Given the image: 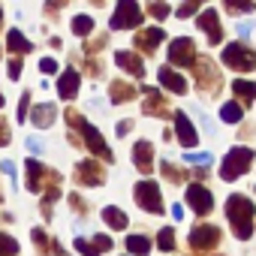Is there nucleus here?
<instances>
[{"instance_id": "35", "label": "nucleus", "mask_w": 256, "mask_h": 256, "mask_svg": "<svg viewBox=\"0 0 256 256\" xmlns=\"http://www.w3.org/2000/svg\"><path fill=\"white\" fill-rule=\"evenodd\" d=\"M148 12H151L154 18H166V16H169V6H166V4H151Z\"/></svg>"}, {"instance_id": "23", "label": "nucleus", "mask_w": 256, "mask_h": 256, "mask_svg": "<svg viewBox=\"0 0 256 256\" xmlns=\"http://www.w3.org/2000/svg\"><path fill=\"white\" fill-rule=\"evenodd\" d=\"M126 250H130V256H148L151 253V241L145 235H130L126 238Z\"/></svg>"}, {"instance_id": "36", "label": "nucleus", "mask_w": 256, "mask_h": 256, "mask_svg": "<svg viewBox=\"0 0 256 256\" xmlns=\"http://www.w3.org/2000/svg\"><path fill=\"white\" fill-rule=\"evenodd\" d=\"M10 78H12V82L22 78V58H12V60H10Z\"/></svg>"}, {"instance_id": "12", "label": "nucleus", "mask_w": 256, "mask_h": 256, "mask_svg": "<svg viewBox=\"0 0 256 256\" xmlns=\"http://www.w3.org/2000/svg\"><path fill=\"white\" fill-rule=\"evenodd\" d=\"M205 34H208V42H220L223 40V28H220V18H217V10H205L202 16H199V22H196Z\"/></svg>"}, {"instance_id": "45", "label": "nucleus", "mask_w": 256, "mask_h": 256, "mask_svg": "<svg viewBox=\"0 0 256 256\" xmlns=\"http://www.w3.org/2000/svg\"><path fill=\"white\" fill-rule=\"evenodd\" d=\"M172 217L181 220V217H184V208H181V205H172Z\"/></svg>"}, {"instance_id": "31", "label": "nucleus", "mask_w": 256, "mask_h": 256, "mask_svg": "<svg viewBox=\"0 0 256 256\" xmlns=\"http://www.w3.org/2000/svg\"><path fill=\"white\" fill-rule=\"evenodd\" d=\"M163 175H166V178H169V181H172V184H181V181H184V178H187V172H181V169H175V166H172V163H169V160H166V163H163Z\"/></svg>"}, {"instance_id": "34", "label": "nucleus", "mask_w": 256, "mask_h": 256, "mask_svg": "<svg viewBox=\"0 0 256 256\" xmlns=\"http://www.w3.org/2000/svg\"><path fill=\"white\" fill-rule=\"evenodd\" d=\"M196 10H199V4L193 0V4H184V6H178V10H175V16H178V18H187V16H193Z\"/></svg>"}, {"instance_id": "40", "label": "nucleus", "mask_w": 256, "mask_h": 256, "mask_svg": "<svg viewBox=\"0 0 256 256\" xmlns=\"http://www.w3.org/2000/svg\"><path fill=\"white\" fill-rule=\"evenodd\" d=\"M28 148H30L34 154H42V139H36V136H28Z\"/></svg>"}, {"instance_id": "5", "label": "nucleus", "mask_w": 256, "mask_h": 256, "mask_svg": "<svg viewBox=\"0 0 256 256\" xmlns=\"http://www.w3.org/2000/svg\"><path fill=\"white\" fill-rule=\"evenodd\" d=\"M196 46H193V40L190 36H178V40H172L169 42V64H175V66H193V60H196V52H193ZM166 64V66H169Z\"/></svg>"}, {"instance_id": "24", "label": "nucleus", "mask_w": 256, "mask_h": 256, "mask_svg": "<svg viewBox=\"0 0 256 256\" xmlns=\"http://www.w3.org/2000/svg\"><path fill=\"white\" fill-rule=\"evenodd\" d=\"M108 94H112V102H126V100H133V84H126V82H112V88H108Z\"/></svg>"}, {"instance_id": "10", "label": "nucleus", "mask_w": 256, "mask_h": 256, "mask_svg": "<svg viewBox=\"0 0 256 256\" xmlns=\"http://www.w3.org/2000/svg\"><path fill=\"white\" fill-rule=\"evenodd\" d=\"M175 133H178V142H181L184 148H193V145L199 142L196 126L190 124V118H187L184 112H175Z\"/></svg>"}, {"instance_id": "14", "label": "nucleus", "mask_w": 256, "mask_h": 256, "mask_svg": "<svg viewBox=\"0 0 256 256\" xmlns=\"http://www.w3.org/2000/svg\"><path fill=\"white\" fill-rule=\"evenodd\" d=\"M157 78H160V84H163V88H169L172 94H187V78H181L172 66H160Z\"/></svg>"}, {"instance_id": "16", "label": "nucleus", "mask_w": 256, "mask_h": 256, "mask_svg": "<svg viewBox=\"0 0 256 256\" xmlns=\"http://www.w3.org/2000/svg\"><path fill=\"white\" fill-rule=\"evenodd\" d=\"M78 84H82V76H78L76 70H66V72L60 76V82H58V94H60V100H72V96L78 94Z\"/></svg>"}, {"instance_id": "47", "label": "nucleus", "mask_w": 256, "mask_h": 256, "mask_svg": "<svg viewBox=\"0 0 256 256\" xmlns=\"http://www.w3.org/2000/svg\"><path fill=\"white\" fill-rule=\"evenodd\" d=\"M0 108H4V96H0Z\"/></svg>"}, {"instance_id": "25", "label": "nucleus", "mask_w": 256, "mask_h": 256, "mask_svg": "<svg viewBox=\"0 0 256 256\" xmlns=\"http://www.w3.org/2000/svg\"><path fill=\"white\" fill-rule=\"evenodd\" d=\"M199 70H202V72H199V84H202V88H214V84L220 88V76H214L211 60H199Z\"/></svg>"}, {"instance_id": "41", "label": "nucleus", "mask_w": 256, "mask_h": 256, "mask_svg": "<svg viewBox=\"0 0 256 256\" xmlns=\"http://www.w3.org/2000/svg\"><path fill=\"white\" fill-rule=\"evenodd\" d=\"M40 70H42V72H54V70H58V64H54L52 58H42V60H40Z\"/></svg>"}, {"instance_id": "1", "label": "nucleus", "mask_w": 256, "mask_h": 256, "mask_svg": "<svg viewBox=\"0 0 256 256\" xmlns=\"http://www.w3.org/2000/svg\"><path fill=\"white\" fill-rule=\"evenodd\" d=\"M226 217H229V223H232L235 238L247 241V238L253 235V202H250L247 196L232 193L229 202H226Z\"/></svg>"}, {"instance_id": "20", "label": "nucleus", "mask_w": 256, "mask_h": 256, "mask_svg": "<svg viewBox=\"0 0 256 256\" xmlns=\"http://www.w3.org/2000/svg\"><path fill=\"white\" fill-rule=\"evenodd\" d=\"M145 112H148V114H166L163 96H160L157 88H145Z\"/></svg>"}, {"instance_id": "15", "label": "nucleus", "mask_w": 256, "mask_h": 256, "mask_svg": "<svg viewBox=\"0 0 256 256\" xmlns=\"http://www.w3.org/2000/svg\"><path fill=\"white\" fill-rule=\"evenodd\" d=\"M54 118H58V106H54V102H40V106L30 112V120L40 126V130L52 126V124H54Z\"/></svg>"}, {"instance_id": "28", "label": "nucleus", "mask_w": 256, "mask_h": 256, "mask_svg": "<svg viewBox=\"0 0 256 256\" xmlns=\"http://www.w3.org/2000/svg\"><path fill=\"white\" fill-rule=\"evenodd\" d=\"M16 253H18V241L0 232V256H16Z\"/></svg>"}, {"instance_id": "22", "label": "nucleus", "mask_w": 256, "mask_h": 256, "mask_svg": "<svg viewBox=\"0 0 256 256\" xmlns=\"http://www.w3.org/2000/svg\"><path fill=\"white\" fill-rule=\"evenodd\" d=\"M6 46H10V52H16V54H28V52L34 48V46L22 36V30H16V28L6 34Z\"/></svg>"}, {"instance_id": "18", "label": "nucleus", "mask_w": 256, "mask_h": 256, "mask_svg": "<svg viewBox=\"0 0 256 256\" xmlns=\"http://www.w3.org/2000/svg\"><path fill=\"white\" fill-rule=\"evenodd\" d=\"M163 36H166V34H163L160 28H148V30H142V34L136 36V46H139L142 52H154V48L163 42Z\"/></svg>"}, {"instance_id": "26", "label": "nucleus", "mask_w": 256, "mask_h": 256, "mask_svg": "<svg viewBox=\"0 0 256 256\" xmlns=\"http://www.w3.org/2000/svg\"><path fill=\"white\" fill-rule=\"evenodd\" d=\"M220 118H223L226 124H238V120L244 118V112H241V106H238V102H226V106L220 108Z\"/></svg>"}, {"instance_id": "42", "label": "nucleus", "mask_w": 256, "mask_h": 256, "mask_svg": "<svg viewBox=\"0 0 256 256\" xmlns=\"http://www.w3.org/2000/svg\"><path fill=\"white\" fill-rule=\"evenodd\" d=\"M34 241H36V244H40L42 250L48 247V238H46V232H42V229H34Z\"/></svg>"}, {"instance_id": "13", "label": "nucleus", "mask_w": 256, "mask_h": 256, "mask_svg": "<svg viewBox=\"0 0 256 256\" xmlns=\"http://www.w3.org/2000/svg\"><path fill=\"white\" fill-rule=\"evenodd\" d=\"M76 178H78L82 184H88V187H96V184H102V181H106V172L100 169V163H94V160H84V163H78V172H76Z\"/></svg>"}, {"instance_id": "7", "label": "nucleus", "mask_w": 256, "mask_h": 256, "mask_svg": "<svg viewBox=\"0 0 256 256\" xmlns=\"http://www.w3.org/2000/svg\"><path fill=\"white\" fill-rule=\"evenodd\" d=\"M78 130H82V136H84V142H88V148L96 154V157H102L106 163H112L114 157H112V151H108V145H106V139L100 136V130H96V126L94 124H78Z\"/></svg>"}, {"instance_id": "21", "label": "nucleus", "mask_w": 256, "mask_h": 256, "mask_svg": "<svg viewBox=\"0 0 256 256\" xmlns=\"http://www.w3.org/2000/svg\"><path fill=\"white\" fill-rule=\"evenodd\" d=\"M102 220L112 226V229H126V214L120 211V208H114V205H108V208H102Z\"/></svg>"}, {"instance_id": "38", "label": "nucleus", "mask_w": 256, "mask_h": 256, "mask_svg": "<svg viewBox=\"0 0 256 256\" xmlns=\"http://www.w3.org/2000/svg\"><path fill=\"white\" fill-rule=\"evenodd\" d=\"M10 142V124L4 120V118H0V148H4Z\"/></svg>"}, {"instance_id": "46", "label": "nucleus", "mask_w": 256, "mask_h": 256, "mask_svg": "<svg viewBox=\"0 0 256 256\" xmlns=\"http://www.w3.org/2000/svg\"><path fill=\"white\" fill-rule=\"evenodd\" d=\"M238 36H250V24H238Z\"/></svg>"}, {"instance_id": "37", "label": "nucleus", "mask_w": 256, "mask_h": 256, "mask_svg": "<svg viewBox=\"0 0 256 256\" xmlns=\"http://www.w3.org/2000/svg\"><path fill=\"white\" fill-rule=\"evenodd\" d=\"M28 106H30V94H22V102H18V120L28 118Z\"/></svg>"}, {"instance_id": "2", "label": "nucleus", "mask_w": 256, "mask_h": 256, "mask_svg": "<svg viewBox=\"0 0 256 256\" xmlns=\"http://www.w3.org/2000/svg\"><path fill=\"white\" fill-rule=\"evenodd\" d=\"M253 163V151L250 148H232L226 157H223V166H220V178L223 181H235L241 178Z\"/></svg>"}, {"instance_id": "30", "label": "nucleus", "mask_w": 256, "mask_h": 256, "mask_svg": "<svg viewBox=\"0 0 256 256\" xmlns=\"http://www.w3.org/2000/svg\"><path fill=\"white\" fill-rule=\"evenodd\" d=\"M184 160L187 163H196V166H211V154L208 151H187Z\"/></svg>"}, {"instance_id": "4", "label": "nucleus", "mask_w": 256, "mask_h": 256, "mask_svg": "<svg viewBox=\"0 0 256 256\" xmlns=\"http://www.w3.org/2000/svg\"><path fill=\"white\" fill-rule=\"evenodd\" d=\"M136 24H142V10H139V4H133V0H120V6H118L114 16H112V30H130V28H136Z\"/></svg>"}, {"instance_id": "48", "label": "nucleus", "mask_w": 256, "mask_h": 256, "mask_svg": "<svg viewBox=\"0 0 256 256\" xmlns=\"http://www.w3.org/2000/svg\"><path fill=\"white\" fill-rule=\"evenodd\" d=\"M0 16H4V12H0Z\"/></svg>"}, {"instance_id": "33", "label": "nucleus", "mask_w": 256, "mask_h": 256, "mask_svg": "<svg viewBox=\"0 0 256 256\" xmlns=\"http://www.w3.org/2000/svg\"><path fill=\"white\" fill-rule=\"evenodd\" d=\"M76 250H78V253H84V256H100V250H96L90 241H84V238H78V241H76Z\"/></svg>"}, {"instance_id": "9", "label": "nucleus", "mask_w": 256, "mask_h": 256, "mask_svg": "<svg viewBox=\"0 0 256 256\" xmlns=\"http://www.w3.org/2000/svg\"><path fill=\"white\" fill-rule=\"evenodd\" d=\"M220 244V229L217 226H196L193 232H190V247H196V250H211V247H217Z\"/></svg>"}, {"instance_id": "27", "label": "nucleus", "mask_w": 256, "mask_h": 256, "mask_svg": "<svg viewBox=\"0 0 256 256\" xmlns=\"http://www.w3.org/2000/svg\"><path fill=\"white\" fill-rule=\"evenodd\" d=\"M232 90L238 96H247V100H256V82H247V78H238L232 82Z\"/></svg>"}, {"instance_id": "17", "label": "nucleus", "mask_w": 256, "mask_h": 256, "mask_svg": "<svg viewBox=\"0 0 256 256\" xmlns=\"http://www.w3.org/2000/svg\"><path fill=\"white\" fill-rule=\"evenodd\" d=\"M114 64H118V66H124L126 72L136 76V78H139V76H145V64H142L133 52H118V54H114Z\"/></svg>"}, {"instance_id": "19", "label": "nucleus", "mask_w": 256, "mask_h": 256, "mask_svg": "<svg viewBox=\"0 0 256 256\" xmlns=\"http://www.w3.org/2000/svg\"><path fill=\"white\" fill-rule=\"evenodd\" d=\"M24 169H28V187H30L34 193H40V184H42V178H46V166L30 157V160L24 163Z\"/></svg>"}, {"instance_id": "29", "label": "nucleus", "mask_w": 256, "mask_h": 256, "mask_svg": "<svg viewBox=\"0 0 256 256\" xmlns=\"http://www.w3.org/2000/svg\"><path fill=\"white\" fill-rule=\"evenodd\" d=\"M90 28H94V22H90L88 16H76V18H72V30H76L78 36H88Z\"/></svg>"}, {"instance_id": "11", "label": "nucleus", "mask_w": 256, "mask_h": 256, "mask_svg": "<svg viewBox=\"0 0 256 256\" xmlns=\"http://www.w3.org/2000/svg\"><path fill=\"white\" fill-rule=\"evenodd\" d=\"M133 163H136V169L142 172V175H148V172H154V148H151V142H136L133 145Z\"/></svg>"}, {"instance_id": "8", "label": "nucleus", "mask_w": 256, "mask_h": 256, "mask_svg": "<svg viewBox=\"0 0 256 256\" xmlns=\"http://www.w3.org/2000/svg\"><path fill=\"white\" fill-rule=\"evenodd\" d=\"M187 205H190L196 214H208V211L214 208V196L208 193V187L190 184V187H187Z\"/></svg>"}, {"instance_id": "32", "label": "nucleus", "mask_w": 256, "mask_h": 256, "mask_svg": "<svg viewBox=\"0 0 256 256\" xmlns=\"http://www.w3.org/2000/svg\"><path fill=\"white\" fill-rule=\"evenodd\" d=\"M157 247L169 253V250L175 247V232H172V229H160V241H157Z\"/></svg>"}, {"instance_id": "39", "label": "nucleus", "mask_w": 256, "mask_h": 256, "mask_svg": "<svg viewBox=\"0 0 256 256\" xmlns=\"http://www.w3.org/2000/svg\"><path fill=\"white\" fill-rule=\"evenodd\" d=\"M229 12H253V4H226Z\"/></svg>"}, {"instance_id": "3", "label": "nucleus", "mask_w": 256, "mask_h": 256, "mask_svg": "<svg viewBox=\"0 0 256 256\" xmlns=\"http://www.w3.org/2000/svg\"><path fill=\"white\" fill-rule=\"evenodd\" d=\"M223 64L232 66V70H244L247 72V70L256 66V52L247 48V46H241V42H232V46L223 48Z\"/></svg>"}, {"instance_id": "44", "label": "nucleus", "mask_w": 256, "mask_h": 256, "mask_svg": "<svg viewBox=\"0 0 256 256\" xmlns=\"http://www.w3.org/2000/svg\"><path fill=\"white\" fill-rule=\"evenodd\" d=\"M114 130H118V136H126V133H130V120H120Z\"/></svg>"}, {"instance_id": "6", "label": "nucleus", "mask_w": 256, "mask_h": 256, "mask_svg": "<svg viewBox=\"0 0 256 256\" xmlns=\"http://www.w3.org/2000/svg\"><path fill=\"white\" fill-rule=\"evenodd\" d=\"M136 202L139 208L151 211V214H160L163 211V199H160V187L154 181H139L136 184Z\"/></svg>"}, {"instance_id": "43", "label": "nucleus", "mask_w": 256, "mask_h": 256, "mask_svg": "<svg viewBox=\"0 0 256 256\" xmlns=\"http://www.w3.org/2000/svg\"><path fill=\"white\" fill-rule=\"evenodd\" d=\"M0 169H4V172L16 181V166H12V160H4V163H0Z\"/></svg>"}]
</instances>
